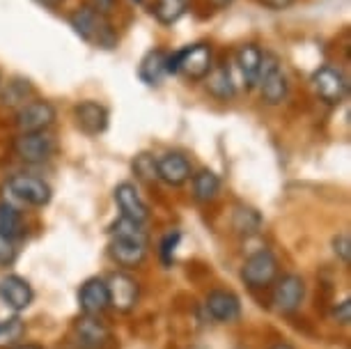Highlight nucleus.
I'll list each match as a JSON object with an SVG mask.
<instances>
[{
	"label": "nucleus",
	"instance_id": "nucleus-10",
	"mask_svg": "<svg viewBox=\"0 0 351 349\" xmlns=\"http://www.w3.org/2000/svg\"><path fill=\"white\" fill-rule=\"evenodd\" d=\"M14 154L25 163H44L51 159L56 143L46 131H35V134H19L14 138Z\"/></svg>",
	"mask_w": 351,
	"mask_h": 349
},
{
	"label": "nucleus",
	"instance_id": "nucleus-23",
	"mask_svg": "<svg viewBox=\"0 0 351 349\" xmlns=\"http://www.w3.org/2000/svg\"><path fill=\"white\" fill-rule=\"evenodd\" d=\"M152 12L161 25H172L186 14V0H156Z\"/></svg>",
	"mask_w": 351,
	"mask_h": 349
},
{
	"label": "nucleus",
	"instance_id": "nucleus-26",
	"mask_svg": "<svg viewBox=\"0 0 351 349\" xmlns=\"http://www.w3.org/2000/svg\"><path fill=\"white\" fill-rule=\"evenodd\" d=\"M21 230H23L21 212L16 207H12L10 202H3L0 205V234H8L14 239L16 234H21Z\"/></svg>",
	"mask_w": 351,
	"mask_h": 349
},
{
	"label": "nucleus",
	"instance_id": "nucleus-6",
	"mask_svg": "<svg viewBox=\"0 0 351 349\" xmlns=\"http://www.w3.org/2000/svg\"><path fill=\"white\" fill-rule=\"evenodd\" d=\"M278 258L267 248L257 251L253 255H248L246 262L241 267V278L246 282L248 287L253 289H262V287H269L274 285L276 278H278Z\"/></svg>",
	"mask_w": 351,
	"mask_h": 349
},
{
	"label": "nucleus",
	"instance_id": "nucleus-3",
	"mask_svg": "<svg viewBox=\"0 0 351 349\" xmlns=\"http://www.w3.org/2000/svg\"><path fill=\"white\" fill-rule=\"evenodd\" d=\"M214 69L209 44H193L168 56V74H184L191 81H202Z\"/></svg>",
	"mask_w": 351,
	"mask_h": 349
},
{
	"label": "nucleus",
	"instance_id": "nucleus-25",
	"mask_svg": "<svg viewBox=\"0 0 351 349\" xmlns=\"http://www.w3.org/2000/svg\"><path fill=\"white\" fill-rule=\"evenodd\" d=\"M32 95V85L30 81H23V78H14V81L8 83V88L3 92V104L5 106H19L21 108L23 104H28V97Z\"/></svg>",
	"mask_w": 351,
	"mask_h": 349
},
{
	"label": "nucleus",
	"instance_id": "nucleus-24",
	"mask_svg": "<svg viewBox=\"0 0 351 349\" xmlns=\"http://www.w3.org/2000/svg\"><path fill=\"white\" fill-rule=\"evenodd\" d=\"M25 322L21 317H10L0 322V349H12L23 340Z\"/></svg>",
	"mask_w": 351,
	"mask_h": 349
},
{
	"label": "nucleus",
	"instance_id": "nucleus-18",
	"mask_svg": "<svg viewBox=\"0 0 351 349\" xmlns=\"http://www.w3.org/2000/svg\"><path fill=\"white\" fill-rule=\"evenodd\" d=\"M78 304H81L83 315H95V317H99L106 308H110L106 280L104 278L85 280L81 285V292H78Z\"/></svg>",
	"mask_w": 351,
	"mask_h": 349
},
{
	"label": "nucleus",
	"instance_id": "nucleus-28",
	"mask_svg": "<svg viewBox=\"0 0 351 349\" xmlns=\"http://www.w3.org/2000/svg\"><path fill=\"white\" fill-rule=\"evenodd\" d=\"M134 170H136L138 175L143 177V180H147V182L158 180V177H156V161H154V156H149V154H141V156H136V161H134Z\"/></svg>",
	"mask_w": 351,
	"mask_h": 349
},
{
	"label": "nucleus",
	"instance_id": "nucleus-8",
	"mask_svg": "<svg viewBox=\"0 0 351 349\" xmlns=\"http://www.w3.org/2000/svg\"><path fill=\"white\" fill-rule=\"evenodd\" d=\"M8 193L25 207H46L51 202V186L44 180L32 175L10 177Z\"/></svg>",
	"mask_w": 351,
	"mask_h": 349
},
{
	"label": "nucleus",
	"instance_id": "nucleus-19",
	"mask_svg": "<svg viewBox=\"0 0 351 349\" xmlns=\"http://www.w3.org/2000/svg\"><path fill=\"white\" fill-rule=\"evenodd\" d=\"M168 74V53L163 49H152L143 56L138 76L145 85H158Z\"/></svg>",
	"mask_w": 351,
	"mask_h": 349
},
{
	"label": "nucleus",
	"instance_id": "nucleus-21",
	"mask_svg": "<svg viewBox=\"0 0 351 349\" xmlns=\"http://www.w3.org/2000/svg\"><path fill=\"white\" fill-rule=\"evenodd\" d=\"M193 177V197L197 202H211L214 197L218 195V189H221V180H218V175L214 173V170H197Z\"/></svg>",
	"mask_w": 351,
	"mask_h": 349
},
{
	"label": "nucleus",
	"instance_id": "nucleus-34",
	"mask_svg": "<svg viewBox=\"0 0 351 349\" xmlns=\"http://www.w3.org/2000/svg\"><path fill=\"white\" fill-rule=\"evenodd\" d=\"M260 3L269 10H285V8H289L294 0H260Z\"/></svg>",
	"mask_w": 351,
	"mask_h": 349
},
{
	"label": "nucleus",
	"instance_id": "nucleus-2",
	"mask_svg": "<svg viewBox=\"0 0 351 349\" xmlns=\"http://www.w3.org/2000/svg\"><path fill=\"white\" fill-rule=\"evenodd\" d=\"M69 25L83 42H88L97 49H115L117 32L112 30L108 16L99 14L90 5H81L69 14Z\"/></svg>",
	"mask_w": 351,
	"mask_h": 349
},
{
	"label": "nucleus",
	"instance_id": "nucleus-15",
	"mask_svg": "<svg viewBox=\"0 0 351 349\" xmlns=\"http://www.w3.org/2000/svg\"><path fill=\"white\" fill-rule=\"evenodd\" d=\"M191 175H193V170H191V163L184 154L168 152L156 161V177L168 186H182L191 180Z\"/></svg>",
	"mask_w": 351,
	"mask_h": 349
},
{
	"label": "nucleus",
	"instance_id": "nucleus-39",
	"mask_svg": "<svg viewBox=\"0 0 351 349\" xmlns=\"http://www.w3.org/2000/svg\"><path fill=\"white\" fill-rule=\"evenodd\" d=\"M136 3H143V0H136Z\"/></svg>",
	"mask_w": 351,
	"mask_h": 349
},
{
	"label": "nucleus",
	"instance_id": "nucleus-38",
	"mask_svg": "<svg viewBox=\"0 0 351 349\" xmlns=\"http://www.w3.org/2000/svg\"><path fill=\"white\" fill-rule=\"evenodd\" d=\"M12 349H42L39 345H16V347H12Z\"/></svg>",
	"mask_w": 351,
	"mask_h": 349
},
{
	"label": "nucleus",
	"instance_id": "nucleus-4",
	"mask_svg": "<svg viewBox=\"0 0 351 349\" xmlns=\"http://www.w3.org/2000/svg\"><path fill=\"white\" fill-rule=\"evenodd\" d=\"M260 85V95L269 106H278L287 99L289 85H287V76L280 69V62L274 53H262V62H260V71H257V83Z\"/></svg>",
	"mask_w": 351,
	"mask_h": 349
},
{
	"label": "nucleus",
	"instance_id": "nucleus-30",
	"mask_svg": "<svg viewBox=\"0 0 351 349\" xmlns=\"http://www.w3.org/2000/svg\"><path fill=\"white\" fill-rule=\"evenodd\" d=\"M333 251L344 265H351V239H349L347 232L333 237Z\"/></svg>",
	"mask_w": 351,
	"mask_h": 349
},
{
	"label": "nucleus",
	"instance_id": "nucleus-14",
	"mask_svg": "<svg viewBox=\"0 0 351 349\" xmlns=\"http://www.w3.org/2000/svg\"><path fill=\"white\" fill-rule=\"evenodd\" d=\"M32 299H35V292H32L30 282L23 276L10 274L0 280V301L14 313L25 311L32 304Z\"/></svg>",
	"mask_w": 351,
	"mask_h": 349
},
{
	"label": "nucleus",
	"instance_id": "nucleus-29",
	"mask_svg": "<svg viewBox=\"0 0 351 349\" xmlns=\"http://www.w3.org/2000/svg\"><path fill=\"white\" fill-rule=\"evenodd\" d=\"M16 260V243L12 237L0 234V267H10Z\"/></svg>",
	"mask_w": 351,
	"mask_h": 349
},
{
	"label": "nucleus",
	"instance_id": "nucleus-5",
	"mask_svg": "<svg viewBox=\"0 0 351 349\" xmlns=\"http://www.w3.org/2000/svg\"><path fill=\"white\" fill-rule=\"evenodd\" d=\"M310 83L315 88V95L324 104H328V106H340L349 95L347 76L337 67H333V64H324V67L317 69L313 78H310Z\"/></svg>",
	"mask_w": 351,
	"mask_h": 349
},
{
	"label": "nucleus",
	"instance_id": "nucleus-31",
	"mask_svg": "<svg viewBox=\"0 0 351 349\" xmlns=\"http://www.w3.org/2000/svg\"><path fill=\"white\" fill-rule=\"evenodd\" d=\"M177 241H180V232H170V234H165V237H163V241H161V258H163V265H170V262H172V255H175Z\"/></svg>",
	"mask_w": 351,
	"mask_h": 349
},
{
	"label": "nucleus",
	"instance_id": "nucleus-13",
	"mask_svg": "<svg viewBox=\"0 0 351 349\" xmlns=\"http://www.w3.org/2000/svg\"><path fill=\"white\" fill-rule=\"evenodd\" d=\"M204 306H207L209 317L221 324H232L241 317V301L230 289H211L204 299Z\"/></svg>",
	"mask_w": 351,
	"mask_h": 349
},
{
	"label": "nucleus",
	"instance_id": "nucleus-32",
	"mask_svg": "<svg viewBox=\"0 0 351 349\" xmlns=\"http://www.w3.org/2000/svg\"><path fill=\"white\" fill-rule=\"evenodd\" d=\"M333 320L337 322V324H342V326L349 324V322H351V301L349 299L340 301V304L333 308Z\"/></svg>",
	"mask_w": 351,
	"mask_h": 349
},
{
	"label": "nucleus",
	"instance_id": "nucleus-17",
	"mask_svg": "<svg viewBox=\"0 0 351 349\" xmlns=\"http://www.w3.org/2000/svg\"><path fill=\"white\" fill-rule=\"evenodd\" d=\"M74 117L76 124L83 134L88 136H99L108 129V110L97 101H81L74 106Z\"/></svg>",
	"mask_w": 351,
	"mask_h": 349
},
{
	"label": "nucleus",
	"instance_id": "nucleus-12",
	"mask_svg": "<svg viewBox=\"0 0 351 349\" xmlns=\"http://www.w3.org/2000/svg\"><path fill=\"white\" fill-rule=\"evenodd\" d=\"M71 340L78 349H104L110 340V333L106 324L95 315H83L71 326Z\"/></svg>",
	"mask_w": 351,
	"mask_h": 349
},
{
	"label": "nucleus",
	"instance_id": "nucleus-16",
	"mask_svg": "<svg viewBox=\"0 0 351 349\" xmlns=\"http://www.w3.org/2000/svg\"><path fill=\"white\" fill-rule=\"evenodd\" d=\"M115 202L120 207L124 219L145 223L149 219V207L145 205V200L138 193V189L131 182H122L115 186Z\"/></svg>",
	"mask_w": 351,
	"mask_h": 349
},
{
	"label": "nucleus",
	"instance_id": "nucleus-33",
	"mask_svg": "<svg viewBox=\"0 0 351 349\" xmlns=\"http://www.w3.org/2000/svg\"><path fill=\"white\" fill-rule=\"evenodd\" d=\"M115 3L117 0H88V5L95 12H99V14H104V16H108L112 10H115Z\"/></svg>",
	"mask_w": 351,
	"mask_h": 349
},
{
	"label": "nucleus",
	"instance_id": "nucleus-7",
	"mask_svg": "<svg viewBox=\"0 0 351 349\" xmlns=\"http://www.w3.org/2000/svg\"><path fill=\"white\" fill-rule=\"evenodd\" d=\"M306 299V282L296 274H285L276 278L274 294H271V306L278 315H291L296 313Z\"/></svg>",
	"mask_w": 351,
	"mask_h": 349
},
{
	"label": "nucleus",
	"instance_id": "nucleus-20",
	"mask_svg": "<svg viewBox=\"0 0 351 349\" xmlns=\"http://www.w3.org/2000/svg\"><path fill=\"white\" fill-rule=\"evenodd\" d=\"M237 67H239L243 81H246V88H255L257 83V71H260V62H262V51L257 49L255 44H243L237 49Z\"/></svg>",
	"mask_w": 351,
	"mask_h": 349
},
{
	"label": "nucleus",
	"instance_id": "nucleus-1",
	"mask_svg": "<svg viewBox=\"0 0 351 349\" xmlns=\"http://www.w3.org/2000/svg\"><path fill=\"white\" fill-rule=\"evenodd\" d=\"M149 248V237L143 230V223L129 221V219H117L110 226V241H108V253L110 258L120 267H138L143 265L147 258Z\"/></svg>",
	"mask_w": 351,
	"mask_h": 349
},
{
	"label": "nucleus",
	"instance_id": "nucleus-36",
	"mask_svg": "<svg viewBox=\"0 0 351 349\" xmlns=\"http://www.w3.org/2000/svg\"><path fill=\"white\" fill-rule=\"evenodd\" d=\"M211 3H214L216 5V8H228V5H232V3H234V0H211Z\"/></svg>",
	"mask_w": 351,
	"mask_h": 349
},
{
	"label": "nucleus",
	"instance_id": "nucleus-9",
	"mask_svg": "<svg viewBox=\"0 0 351 349\" xmlns=\"http://www.w3.org/2000/svg\"><path fill=\"white\" fill-rule=\"evenodd\" d=\"M56 122V108L49 101H28L16 110L14 124L19 134H35V131H46Z\"/></svg>",
	"mask_w": 351,
	"mask_h": 349
},
{
	"label": "nucleus",
	"instance_id": "nucleus-27",
	"mask_svg": "<svg viewBox=\"0 0 351 349\" xmlns=\"http://www.w3.org/2000/svg\"><path fill=\"white\" fill-rule=\"evenodd\" d=\"M234 228L239 230V232H255L257 228H260V214L255 212V209H237L234 214Z\"/></svg>",
	"mask_w": 351,
	"mask_h": 349
},
{
	"label": "nucleus",
	"instance_id": "nucleus-37",
	"mask_svg": "<svg viewBox=\"0 0 351 349\" xmlns=\"http://www.w3.org/2000/svg\"><path fill=\"white\" fill-rule=\"evenodd\" d=\"M271 349H294V347L289 342H276V345H271Z\"/></svg>",
	"mask_w": 351,
	"mask_h": 349
},
{
	"label": "nucleus",
	"instance_id": "nucleus-22",
	"mask_svg": "<svg viewBox=\"0 0 351 349\" xmlns=\"http://www.w3.org/2000/svg\"><path fill=\"white\" fill-rule=\"evenodd\" d=\"M207 90L216 99H221V101H228V99L234 97L237 95V85H234V81H232L230 69L228 67L211 69L207 74Z\"/></svg>",
	"mask_w": 351,
	"mask_h": 349
},
{
	"label": "nucleus",
	"instance_id": "nucleus-35",
	"mask_svg": "<svg viewBox=\"0 0 351 349\" xmlns=\"http://www.w3.org/2000/svg\"><path fill=\"white\" fill-rule=\"evenodd\" d=\"M37 3H42V5H46V8H58V5L62 3V0H37Z\"/></svg>",
	"mask_w": 351,
	"mask_h": 349
},
{
	"label": "nucleus",
	"instance_id": "nucleus-11",
	"mask_svg": "<svg viewBox=\"0 0 351 349\" xmlns=\"http://www.w3.org/2000/svg\"><path fill=\"white\" fill-rule=\"evenodd\" d=\"M106 287H108V301L110 308L120 313H129L134 311L138 304V296H141V287L138 282L131 278L129 274L115 272L106 278Z\"/></svg>",
	"mask_w": 351,
	"mask_h": 349
}]
</instances>
